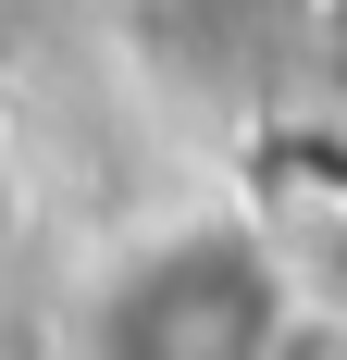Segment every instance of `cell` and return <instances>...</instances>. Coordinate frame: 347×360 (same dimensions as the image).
I'll use <instances>...</instances> for the list:
<instances>
[{"instance_id": "cell-3", "label": "cell", "mask_w": 347, "mask_h": 360, "mask_svg": "<svg viewBox=\"0 0 347 360\" xmlns=\"http://www.w3.org/2000/svg\"><path fill=\"white\" fill-rule=\"evenodd\" d=\"M310 360H347V335H322V348H310Z\"/></svg>"}, {"instance_id": "cell-1", "label": "cell", "mask_w": 347, "mask_h": 360, "mask_svg": "<svg viewBox=\"0 0 347 360\" xmlns=\"http://www.w3.org/2000/svg\"><path fill=\"white\" fill-rule=\"evenodd\" d=\"M63 360H310L298 261L261 212H162L74 274Z\"/></svg>"}, {"instance_id": "cell-2", "label": "cell", "mask_w": 347, "mask_h": 360, "mask_svg": "<svg viewBox=\"0 0 347 360\" xmlns=\"http://www.w3.org/2000/svg\"><path fill=\"white\" fill-rule=\"evenodd\" d=\"M0 224H13V149H0Z\"/></svg>"}]
</instances>
